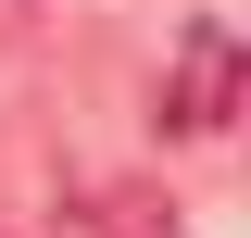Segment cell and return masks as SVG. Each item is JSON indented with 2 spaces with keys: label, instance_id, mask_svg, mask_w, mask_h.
Masks as SVG:
<instances>
[{
  "label": "cell",
  "instance_id": "cell-1",
  "mask_svg": "<svg viewBox=\"0 0 251 238\" xmlns=\"http://www.w3.org/2000/svg\"><path fill=\"white\" fill-rule=\"evenodd\" d=\"M226 113H251V38L239 25H188L163 63V138H214Z\"/></svg>",
  "mask_w": 251,
  "mask_h": 238
},
{
  "label": "cell",
  "instance_id": "cell-2",
  "mask_svg": "<svg viewBox=\"0 0 251 238\" xmlns=\"http://www.w3.org/2000/svg\"><path fill=\"white\" fill-rule=\"evenodd\" d=\"M50 238H176V201L138 188V176H88L75 201L50 213Z\"/></svg>",
  "mask_w": 251,
  "mask_h": 238
}]
</instances>
